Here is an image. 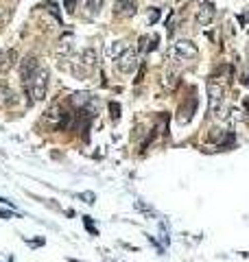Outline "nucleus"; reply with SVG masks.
Returning <instances> with one entry per match:
<instances>
[{
    "label": "nucleus",
    "instance_id": "0eeeda50",
    "mask_svg": "<svg viewBox=\"0 0 249 262\" xmlns=\"http://www.w3.org/2000/svg\"><path fill=\"white\" fill-rule=\"evenodd\" d=\"M39 68V64H37V57L35 55H27V57L20 62V77H22V81L27 83L29 79L33 77V72Z\"/></svg>",
    "mask_w": 249,
    "mask_h": 262
},
{
    "label": "nucleus",
    "instance_id": "aec40b11",
    "mask_svg": "<svg viewBox=\"0 0 249 262\" xmlns=\"http://www.w3.org/2000/svg\"><path fill=\"white\" fill-rule=\"evenodd\" d=\"M64 7L68 13H74V9H77V0H64Z\"/></svg>",
    "mask_w": 249,
    "mask_h": 262
},
{
    "label": "nucleus",
    "instance_id": "a878e982",
    "mask_svg": "<svg viewBox=\"0 0 249 262\" xmlns=\"http://www.w3.org/2000/svg\"><path fill=\"white\" fill-rule=\"evenodd\" d=\"M245 83H247V85H249V74H247V79H245Z\"/></svg>",
    "mask_w": 249,
    "mask_h": 262
},
{
    "label": "nucleus",
    "instance_id": "393cba45",
    "mask_svg": "<svg viewBox=\"0 0 249 262\" xmlns=\"http://www.w3.org/2000/svg\"><path fill=\"white\" fill-rule=\"evenodd\" d=\"M245 109H247V123H249V98H245Z\"/></svg>",
    "mask_w": 249,
    "mask_h": 262
},
{
    "label": "nucleus",
    "instance_id": "f8f14e48",
    "mask_svg": "<svg viewBox=\"0 0 249 262\" xmlns=\"http://www.w3.org/2000/svg\"><path fill=\"white\" fill-rule=\"evenodd\" d=\"M127 48H129V46H127V42H125V39H116V42H111L109 46H107V55H109L111 59H118Z\"/></svg>",
    "mask_w": 249,
    "mask_h": 262
},
{
    "label": "nucleus",
    "instance_id": "20e7f679",
    "mask_svg": "<svg viewBox=\"0 0 249 262\" xmlns=\"http://www.w3.org/2000/svg\"><path fill=\"white\" fill-rule=\"evenodd\" d=\"M44 118H46V123H50L55 129L59 131V129H66V127H68L70 116L66 114V109H62L59 105H53V107H50L48 112H46V116H44Z\"/></svg>",
    "mask_w": 249,
    "mask_h": 262
},
{
    "label": "nucleus",
    "instance_id": "412c9836",
    "mask_svg": "<svg viewBox=\"0 0 249 262\" xmlns=\"http://www.w3.org/2000/svg\"><path fill=\"white\" fill-rule=\"evenodd\" d=\"M83 223H85V228H88V231H90V234H99V231H96L94 229V225H92V221H90V216H83Z\"/></svg>",
    "mask_w": 249,
    "mask_h": 262
},
{
    "label": "nucleus",
    "instance_id": "6e6552de",
    "mask_svg": "<svg viewBox=\"0 0 249 262\" xmlns=\"http://www.w3.org/2000/svg\"><path fill=\"white\" fill-rule=\"evenodd\" d=\"M18 62V53L13 48H7V50H2L0 53V74H4V72H9V70L16 66Z\"/></svg>",
    "mask_w": 249,
    "mask_h": 262
},
{
    "label": "nucleus",
    "instance_id": "5701e85b",
    "mask_svg": "<svg viewBox=\"0 0 249 262\" xmlns=\"http://www.w3.org/2000/svg\"><path fill=\"white\" fill-rule=\"evenodd\" d=\"M83 199H88V203H94V201H92V199H94V195H92V193H85V195H83Z\"/></svg>",
    "mask_w": 249,
    "mask_h": 262
},
{
    "label": "nucleus",
    "instance_id": "9b49d317",
    "mask_svg": "<svg viewBox=\"0 0 249 262\" xmlns=\"http://www.w3.org/2000/svg\"><path fill=\"white\" fill-rule=\"evenodd\" d=\"M210 114L214 120H225L227 118V107H225V98L223 100H210Z\"/></svg>",
    "mask_w": 249,
    "mask_h": 262
},
{
    "label": "nucleus",
    "instance_id": "9d476101",
    "mask_svg": "<svg viewBox=\"0 0 249 262\" xmlns=\"http://www.w3.org/2000/svg\"><path fill=\"white\" fill-rule=\"evenodd\" d=\"M79 62L83 64V66H88V68H96V64H99V53H96L94 48H85V50H81V55H79Z\"/></svg>",
    "mask_w": 249,
    "mask_h": 262
},
{
    "label": "nucleus",
    "instance_id": "6ab92c4d",
    "mask_svg": "<svg viewBox=\"0 0 249 262\" xmlns=\"http://www.w3.org/2000/svg\"><path fill=\"white\" fill-rule=\"evenodd\" d=\"M146 20H149V24H155L157 20H160V9H151L149 16H146Z\"/></svg>",
    "mask_w": 249,
    "mask_h": 262
},
{
    "label": "nucleus",
    "instance_id": "4be33fe9",
    "mask_svg": "<svg viewBox=\"0 0 249 262\" xmlns=\"http://www.w3.org/2000/svg\"><path fill=\"white\" fill-rule=\"evenodd\" d=\"M149 42H151V44H149V50H155V48H157V35H153Z\"/></svg>",
    "mask_w": 249,
    "mask_h": 262
},
{
    "label": "nucleus",
    "instance_id": "2eb2a0df",
    "mask_svg": "<svg viewBox=\"0 0 249 262\" xmlns=\"http://www.w3.org/2000/svg\"><path fill=\"white\" fill-rule=\"evenodd\" d=\"M0 92H2V103L4 105H13V103H16V94H13V90H9L4 83H0Z\"/></svg>",
    "mask_w": 249,
    "mask_h": 262
},
{
    "label": "nucleus",
    "instance_id": "f03ea898",
    "mask_svg": "<svg viewBox=\"0 0 249 262\" xmlns=\"http://www.w3.org/2000/svg\"><path fill=\"white\" fill-rule=\"evenodd\" d=\"M173 57H177L179 62H190V59L199 57V48L195 42L190 39H179V42L173 46Z\"/></svg>",
    "mask_w": 249,
    "mask_h": 262
},
{
    "label": "nucleus",
    "instance_id": "423d86ee",
    "mask_svg": "<svg viewBox=\"0 0 249 262\" xmlns=\"http://www.w3.org/2000/svg\"><path fill=\"white\" fill-rule=\"evenodd\" d=\"M138 11L136 0H116L114 2V16L116 18H131Z\"/></svg>",
    "mask_w": 249,
    "mask_h": 262
},
{
    "label": "nucleus",
    "instance_id": "f257e3e1",
    "mask_svg": "<svg viewBox=\"0 0 249 262\" xmlns=\"http://www.w3.org/2000/svg\"><path fill=\"white\" fill-rule=\"evenodd\" d=\"M48 79H50L48 70L39 66V68L33 72V77L24 83L27 85V94L33 97V100H44L46 98V92H48Z\"/></svg>",
    "mask_w": 249,
    "mask_h": 262
},
{
    "label": "nucleus",
    "instance_id": "f3484780",
    "mask_svg": "<svg viewBox=\"0 0 249 262\" xmlns=\"http://www.w3.org/2000/svg\"><path fill=\"white\" fill-rule=\"evenodd\" d=\"M9 16H11V11H9V9L4 7L2 2H0V31H2L4 27H7V22H9Z\"/></svg>",
    "mask_w": 249,
    "mask_h": 262
},
{
    "label": "nucleus",
    "instance_id": "ddd939ff",
    "mask_svg": "<svg viewBox=\"0 0 249 262\" xmlns=\"http://www.w3.org/2000/svg\"><path fill=\"white\" fill-rule=\"evenodd\" d=\"M195 107H197V100H195V98H190V105H188V109H186V107H181V112H179V116H177V120H179L181 125L190 123V118H192V112H195Z\"/></svg>",
    "mask_w": 249,
    "mask_h": 262
},
{
    "label": "nucleus",
    "instance_id": "b1692460",
    "mask_svg": "<svg viewBox=\"0 0 249 262\" xmlns=\"http://www.w3.org/2000/svg\"><path fill=\"white\" fill-rule=\"evenodd\" d=\"M0 216H2V219H11V212H4V210H0Z\"/></svg>",
    "mask_w": 249,
    "mask_h": 262
},
{
    "label": "nucleus",
    "instance_id": "dca6fc26",
    "mask_svg": "<svg viewBox=\"0 0 249 262\" xmlns=\"http://www.w3.org/2000/svg\"><path fill=\"white\" fill-rule=\"evenodd\" d=\"M85 9H88L90 13H101V9H103V0H85Z\"/></svg>",
    "mask_w": 249,
    "mask_h": 262
},
{
    "label": "nucleus",
    "instance_id": "4468645a",
    "mask_svg": "<svg viewBox=\"0 0 249 262\" xmlns=\"http://www.w3.org/2000/svg\"><path fill=\"white\" fill-rule=\"evenodd\" d=\"M70 50H72V37H70V35H66V39H62V42H59V46H57V57H68L70 55Z\"/></svg>",
    "mask_w": 249,
    "mask_h": 262
},
{
    "label": "nucleus",
    "instance_id": "39448f33",
    "mask_svg": "<svg viewBox=\"0 0 249 262\" xmlns=\"http://www.w3.org/2000/svg\"><path fill=\"white\" fill-rule=\"evenodd\" d=\"M214 16H216L214 4H212V2H201L199 9H197V13H195V20H197L199 27H208V24H212Z\"/></svg>",
    "mask_w": 249,
    "mask_h": 262
},
{
    "label": "nucleus",
    "instance_id": "1a4fd4ad",
    "mask_svg": "<svg viewBox=\"0 0 249 262\" xmlns=\"http://www.w3.org/2000/svg\"><path fill=\"white\" fill-rule=\"evenodd\" d=\"M208 97H210V100L225 98V88H223V83L216 81V79H210V81H208Z\"/></svg>",
    "mask_w": 249,
    "mask_h": 262
},
{
    "label": "nucleus",
    "instance_id": "a211bd4d",
    "mask_svg": "<svg viewBox=\"0 0 249 262\" xmlns=\"http://www.w3.org/2000/svg\"><path fill=\"white\" fill-rule=\"evenodd\" d=\"M109 112H111V120H118L120 118V105L111 100V103H109Z\"/></svg>",
    "mask_w": 249,
    "mask_h": 262
},
{
    "label": "nucleus",
    "instance_id": "7ed1b4c3",
    "mask_svg": "<svg viewBox=\"0 0 249 262\" xmlns=\"http://www.w3.org/2000/svg\"><path fill=\"white\" fill-rule=\"evenodd\" d=\"M116 68L125 74H131L136 68H138V50L136 48H127L118 59H116Z\"/></svg>",
    "mask_w": 249,
    "mask_h": 262
}]
</instances>
